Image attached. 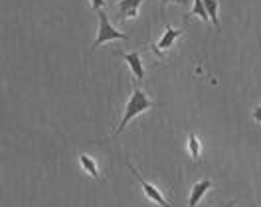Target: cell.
Masks as SVG:
<instances>
[{
	"label": "cell",
	"instance_id": "277c9868",
	"mask_svg": "<svg viewBox=\"0 0 261 207\" xmlns=\"http://www.w3.org/2000/svg\"><path fill=\"white\" fill-rule=\"evenodd\" d=\"M184 34V30L182 28H172V26H168L166 24V28H164V32H163V36L159 38V42L156 44H152L150 46V49H152V53L159 57V60H163L164 57V53L168 51V49H172L174 48V44H176V40H178L180 36Z\"/></svg>",
	"mask_w": 261,
	"mask_h": 207
},
{
	"label": "cell",
	"instance_id": "5b68a950",
	"mask_svg": "<svg viewBox=\"0 0 261 207\" xmlns=\"http://www.w3.org/2000/svg\"><path fill=\"white\" fill-rule=\"evenodd\" d=\"M117 55H121V57L127 62L130 73H133V77H135V81L145 79V67H143V60H141V53H139V51H130V53L117 51Z\"/></svg>",
	"mask_w": 261,
	"mask_h": 207
},
{
	"label": "cell",
	"instance_id": "52a82bcc",
	"mask_svg": "<svg viewBox=\"0 0 261 207\" xmlns=\"http://www.w3.org/2000/svg\"><path fill=\"white\" fill-rule=\"evenodd\" d=\"M214 188L212 180H200L196 182L190 190V197H188V207H196L200 203V199L206 195V191H210Z\"/></svg>",
	"mask_w": 261,
	"mask_h": 207
},
{
	"label": "cell",
	"instance_id": "6da1fadb",
	"mask_svg": "<svg viewBox=\"0 0 261 207\" xmlns=\"http://www.w3.org/2000/svg\"><path fill=\"white\" fill-rule=\"evenodd\" d=\"M154 107H156V103H154V101H150L148 95L141 89V87H135V89H133V93H130V97H129V101H127V105H125L123 119H121V123H119L117 128H115L113 136H119V134L127 128V125H129L135 116H139V114H143V112L150 111V109H154Z\"/></svg>",
	"mask_w": 261,
	"mask_h": 207
},
{
	"label": "cell",
	"instance_id": "9a60e30c",
	"mask_svg": "<svg viewBox=\"0 0 261 207\" xmlns=\"http://www.w3.org/2000/svg\"><path fill=\"white\" fill-rule=\"evenodd\" d=\"M117 2H119V0H117Z\"/></svg>",
	"mask_w": 261,
	"mask_h": 207
},
{
	"label": "cell",
	"instance_id": "5bb4252c",
	"mask_svg": "<svg viewBox=\"0 0 261 207\" xmlns=\"http://www.w3.org/2000/svg\"><path fill=\"white\" fill-rule=\"evenodd\" d=\"M168 2H176V4H180V6H186V4H188V0H161V8H166V4H168Z\"/></svg>",
	"mask_w": 261,
	"mask_h": 207
},
{
	"label": "cell",
	"instance_id": "30bf717a",
	"mask_svg": "<svg viewBox=\"0 0 261 207\" xmlns=\"http://www.w3.org/2000/svg\"><path fill=\"white\" fill-rule=\"evenodd\" d=\"M188 16L200 18L202 22H210L208 10H206V6H204V0H194V6H192V10H190V14H188Z\"/></svg>",
	"mask_w": 261,
	"mask_h": 207
},
{
	"label": "cell",
	"instance_id": "4fadbf2b",
	"mask_svg": "<svg viewBox=\"0 0 261 207\" xmlns=\"http://www.w3.org/2000/svg\"><path fill=\"white\" fill-rule=\"evenodd\" d=\"M251 114H253V121H255V123L261 127V105L253 107V112H251Z\"/></svg>",
	"mask_w": 261,
	"mask_h": 207
},
{
	"label": "cell",
	"instance_id": "7a4b0ae2",
	"mask_svg": "<svg viewBox=\"0 0 261 207\" xmlns=\"http://www.w3.org/2000/svg\"><path fill=\"white\" fill-rule=\"evenodd\" d=\"M97 16H99V32H97L95 42H93V46H91L93 49L99 48V46H103V44H107V42H115V40H129V36H127V34L119 32V30L115 28L113 24H111V20L107 18V14H105L103 10H99Z\"/></svg>",
	"mask_w": 261,
	"mask_h": 207
},
{
	"label": "cell",
	"instance_id": "7c38bea8",
	"mask_svg": "<svg viewBox=\"0 0 261 207\" xmlns=\"http://www.w3.org/2000/svg\"><path fill=\"white\" fill-rule=\"evenodd\" d=\"M89 6H91V10H103V6H105V0H89Z\"/></svg>",
	"mask_w": 261,
	"mask_h": 207
},
{
	"label": "cell",
	"instance_id": "8fae6325",
	"mask_svg": "<svg viewBox=\"0 0 261 207\" xmlns=\"http://www.w3.org/2000/svg\"><path fill=\"white\" fill-rule=\"evenodd\" d=\"M188 152H190V156L194 160L202 158V142H200V138L196 134L188 136Z\"/></svg>",
	"mask_w": 261,
	"mask_h": 207
},
{
	"label": "cell",
	"instance_id": "9c48e42d",
	"mask_svg": "<svg viewBox=\"0 0 261 207\" xmlns=\"http://www.w3.org/2000/svg\"><path fill=\"white\" fill-rule=\"evenodd\" d=\"M204 6L208 10V16L216 28H220V20H218V8H220V0H204Z\"/></svg>",
	"mask_w": 261,
	"mask_h": 207
},
{
	"label": "cell",
	"instance_id": "8992f818",
	"mask_svg": "<svg viewBox=\"0 0 261 207\" xmlns=\"http://www.w3.org/2000/svg\"><path fill=\"white\" fill-rule=\"evenodd\" d=\"M145 0H119L117 2V18L119 20H135L139 16V6Z\"/></svg>",
	"mask_w": 261,
	"mask_h": 207
},
{
	"label": "cell",
	"instance_id": "ba28073f",
	"mask_svg": "<svg viewBox=\"0 0 261 207\" xmlns=\"http://www.w3.org/2000/svg\"><path fill=\"white\" fill-rule=\"evenodd\" d=\"M80 164H82V168L85 170V174H89L93 180H101V172H99V166L95 164V160L91 158L89 154H85L82 152L80 154Z\"/></svg>",
	"mask_w": 261,
	"mask_h": 207
},
{
	"label": "cell",
	"instance_id": "3957f363",
	"mask_svg": "<svg viewBox=\"0 0 261 207\" xmlns=\"http://www.w3.org/2000/svg\"><path fill=\"white\" fill-rule=\"evenodd\" d=\"M127 168L130 170V174L139 180V184H141V188H143V193H145V197H147L148 201H152V203H156V205H161V207H170L168 199L163 195V191L159 190L154 184H150L148 180H145L143 175L139 174V170H137V168H135L130 162H127Z\"/></svg>",
	"mask_w": 261,
	"mask_h": 207
}]
</instances>
